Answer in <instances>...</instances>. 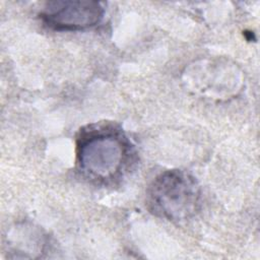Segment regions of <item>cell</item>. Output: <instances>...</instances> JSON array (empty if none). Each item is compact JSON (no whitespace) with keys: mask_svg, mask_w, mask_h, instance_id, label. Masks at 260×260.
<instances>
[{"mask_svg":"<svg viewBox=\"0 0 260 260\" xmlns=\"http://www.w3.org/2000/svg\"><path fill=\"white\" fill-rule=\"evenodd\" d=\"M200 187L193 176L181 171L170 170L159 174L147 191L149 210L170 221H186L199 210Z\"/></svg>","mask_w":260,"mask_h":260,"instance_id":"obj_2","label":"cell"},{"mask_svg":"<svg viewBox=\"0 0 260 260\" xmlns=\"http://www.w3.org/2000/svg\"><path fill=\"white\" fill-rule=\"evenodd\" d=\"M104 14L105 8L98 1H53L47 3L41 12V18L54 30L75 31L95 26L102 21Z\"/></svg>","mask_w":260,"mask_h":260,"instance_id":"obj_3","label":"cell"},{"mask_svg":"<svg viewBox=\"0 0 260 260\" xmlns=\"http://www.w3.org/2000/svg\"><path fill=\"white\" fill-rule=\"evenodd\" d=\"M133 146L125 133L110 124H93L80 131L76 162L81 175L98 184L120 179L132 161Z\"/></svg>","mask_w":260,"mask_h":260,"instance_id":"obj_1","label":"cell"}]
</instances>
